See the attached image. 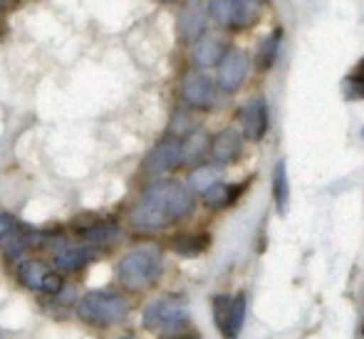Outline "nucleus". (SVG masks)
<instances>
[{"label":"nucleus","mask_w":364,"mask_h":339,"mask_svg":"<svg viewBox=\"0 0 364 339\" xmlns=\"http://www.w3.org/2000/svg\"><path fill=\"white\" fill-rule=\"evenodd\" d=\"M193 210V196L181 181H154L141 191L132 208L129 223L136 230H161L176 220H183Z\"/></svg>","instance_id":"1"},{"label":"nucleus","mask_w":364,"mask_h":339,"mask_svg":"<svg viewBox=\"0 0 364 339\" xmlns=\"http://www.w3.org/2000/svg\"><path fill=\"white\" fill-rule=\"evenodd\" d=\"M144 325L146 330L156 332L161 337H178L186 332L188 310L181 297H173V295L156 297V300H151L146 305Z\"/></svg>","instance_id":"2"},{"label":"nucleus","mask_w":364,"mask_h":339,"mask_svg":"<svg viewBox=\"0 0 364 339\" xmlns=\"http://www.w3.org/2000/svg\"><path fill=\"white\" fill-rule=\"evenodd\" d=\"M117 275H119L122 285L132 287V290H141L161 275V253L154 245H141L136 250H129L117 265Z\"/></svg>","instance_id":"3"},{"label":"nucleus","mask_w":364,"mask_h":339,"mask_svg":"<svg viewBox=\"0 0 364 339\" xmlns=\"http://www.w3.org/2000/svg\"><path fill=\"white\" fill-rule=\"evenodd\" d=\"M127 300L122 295H114V292H87L80 302H77V315L85 322L95 327H112L117 322H122L127 317Z\"/></svg>","instance_id":"4"},{"label":"nucleus","mask_w":364,"mask_h":339,"mask_svg":"<svg viewBox=\"0 0 364 339\" xmlns=\"http://www.w3.org/2000/svg\"><path fill=\"white\" fill-rule=\"evenodd\" d=\"M208 25V0H186L178 13L176 33L181 43H196Z\"/></svg>","instance_id":"5"},{"label":"nucleus","mask_w":364,"mask_h":339,"mask_svg":"<svg viewBox=\"0 0 364 339\" xmlns=\"http://www.w3.org/2000/svg\"><path fill=\"white\" fill-rule=\"evenodd\" d=\"M181 139L168 136L164 141H159L144 158V171L151 176H161V173L173 171L176 166H181Z\"/></svg>","instance_id":"6"},{"label":"nucleus","mask_w":364,"mask_h":339,"mask_svg":"<svg viewBox=\"0 0 364 339\" xmlns=\"http://www.w3.org/2000/svg\"><path fill=\"white\" fill-rule=\"evenodd\" d=\"M181 97L193 109H211L216 104V85L201 72H188L181 82Z\"/></svg>","instance_id":"7"},{"label":"nucleus","mask_w":364,"mask_h":339,"mask_svg":"<svg viewBox=\"0 0 364 339\" xmlns=\"http://www.w3.org/2000/svg\"><path fill=\"white\" fill-rule=\"evenodd\" d=\"M248 75V55L243 50H228L218 63V87L223 92H235Z\"/></svg>","instance_id":"8"},{"label":"nucleus","mask_w":364,"mask_h":339,"mask_svg":"<svg viewBox=\"0 0 364 339\" xmlns=\"http://www.w3.org/2000/svg\"><path fill=\"white\" fill-rule=\"evenodd\" d=\"M240 124H243V134L250 141H260L268 131L270 114H268V102L263 97H253L245 102L243 112H240Z\"/></svg>","instance_id":"9"},{"label":"nucleus","mask_w":364,"mask_h":339,"mask_svg":"<svg viewBox=\"0 0 364 339\" xmlns=\"http://www.w3.org/2000/svg\"><path fill=\"white\" fill-rule=\"evenodd\" d=\"M225 53H228V48H225V43L218 35H201V38L191 45V63H193V68L206 70V68L218 65Z\"/></svg>","instance_id":"10"},{"label":"nucleus","mask_w":364,"mask_h":339,"mask_svg":"<svg viewBox=\"0 0 364 339\" xmlns=\"http://www.w3.org/2000/svg\"><path fill=\"white\" fill-rule=\"evenodd\" d=\"M208 151H211V158L216 163H230L243 151V136L235 129H223L208 144Z\"/></svg>","instance_id":"11"},{"label":"nucleus","mask_w":364,"mask_h":339,"mask_svg":"<svg viewBox=\"0 0 364 339\" xmlns=\"http://www.w3.org/2000/svg\"><path fill=\"white\" fill-rule=\"evenodd\" d=\"M95 258V250L90 245H60L53 253V265L58 272H73L85 268Z\"/></svg>","instance_id":"12"},{"label":"nucleus","mask_w":364,"mask_h":339,"mask_svg":"<svg viewBox=\"0 0 364 339\" xmlns=\"http://www.w3.org/2000/svg\"><path fill=\"white\" fill-rule=\"evenodd\" d=\"M208 18H213L218 25H223V28H233V30L255 23V20H250L233 0H208Z\"/></svg>","instance_id":"13"},{"label":"nucleus","mask_w":364,"mask_h":339,"mask_svg":"<svg viewBox=\"0 0 364 339\" xmlns=\"http://www.w3.org/2000/svg\"><path fill=\"white\" fill-rule=\"evenodd\" d=\"M48 265L40 260H23L18 265V277L23 285H28L30 290H43V282L48 277Z\"/></svg>","instance_id":"14"},{"label":"nucleus","mask_w":364,"mask_h":339,"mask_svg":"<svg viewBox=\"0 0 364 339\" xmlns=\"http://www.w3.org/2000/svg\"><path fill=\"white\" fill-rule=\"evenodd\" d=\"M243 191V186H228V183H216L203 193V203L208 208H225L228 203L235 201V196Z\"/></svg>","instance_id":"15"},{"label":"nucleus","mask_w":364,"mask_h":339,"mask_svg":"<svg viewBox=\"0 0 364 339\" xmlns=\"http://www.w3.org/2000/svg\"><path fill=\"white\" fill-rule=\"evenodd\" d=\"M208 245V235H201V233H183V235H176L173 238V250L183 258H193V255L203 253Z\"/></svg>","instance_id":"16"},{"label":"nucleus","mask_w":364,"mask_h":339,"mask_svg":"<svg viewBox=\"0 0 364 339\" xmlns=\"http://www.w3.org/2000/svg\"><path fill=\"white\" fill-rule=\"evenodd\" d=\"M117 235H119V230H117V225L112 223H95L90 225V228L82 230V238H85V243L90 245H109L117 240Z\"/></svg>","instance_id":"17"},{"label":"nucleus","mask_w":364,"mask_h":339,"mask_svg":"<svg viewBox=\"0 0 364 339\" xmlns=\"http://www.w3.org/2000/svg\"><path fill=\"white\" fill-rule=\"evenodd\" d=\"M208 136L203 134V131H191L186 139H181V158L183 163L186 161H198V158L206 154L208 149Z\"/></svg>","instance_id":"18"},{"label":"nucleus","mask_w":364,"mask_h":339,"mask_svg":"<svg viewBox=\"0 0 364 339\" xmlns=\"http://www.w3.org/2000/svg\"><path fill=\"white\" fill-rule=\"evenodd\" d=\"M273 196H275V205H278L280 213L288 210V201H290V183H288V171H285V161H278L273 173Z\"/></svg>","instance_id":"19"},{"label":"nucleus","mask_w":364,"mask_h":339,"mask_svg":"<svg viewBox=\"0 0 364 339\" xmlns=\"http://www.w3.org/2000/svg\"><path fill=\"white\" fill-rule=\"evenodd\" d=\"M188 183H191L193 191L198 193H206L211 186H216L220 183V171L216 166H198L191 171V176H188Z\"/></svg>","instance_id":"20"},{"label":"nucleus","mask_w":364,"mask_h":339,"mask_svg":"<svg viewBox=\"0 0 364 339\" xmlns=\"http://www.w3.org/2000/svg\"><path fill=\"white\" fill-rule=\"evenodd\" d=\"M243 320H245V295H235L233 302H230V317H228V327H225L223 337L238 339Z\"/></svg>","instance_id":"21"},{"label":"nucleus","mask_w":364,"mask_h":339,"mask_svg":"<svg viewBox=\"0 0 364 339\" xmlns=\"http://www.w3.org/2000/svg\"><path fill=\"white\" fill-rule=\"evenodd\" d=\"M0 248L5 250V255H8V258H20L25 250L33 248V235L20 233V230H13V233L3 240V245H0Z\"/></svg>","instance_id":"22"},{"label":"nucleus","mask_w":364,"mask_h":339,"mask_svg":"<svg viewBox=\"0 0 364 339\" xmlns=\"http://www.w3.org/2000/svg\"><path fill=\"white\" fill-rule=\"evenodd\" d=\"M345 95L347 99H364V60L357 63V68L345 77Z\"/></svg>","instance_id":"23"},{"label":"nucleus","mask_w":364,"mask_h":339,"mask_svg":"<svg viewBox=\"0 0 364 339\" xmlns=\"http://www.w3.org/2000/svg\"><path fill=\"white\" fill-rule=\"evenodd\" d=\"M280 30H275L273 35H268L265 38V43L260 45V53H258V63H260V68L263 70H268L270 65L275 63V58H278V48H280Z\"/></svg>","instance_id":"24"},{"label":"nucleus","mask_w":364,"mask_h":339,"mask_svg":"<svg viewBox=\"0 0 364 339\" xmlns=\"http://www.w3.org/2000/svg\"><path fill=\"white\" fill-rule=\"evenodd\" d=\"M230 302H233V297H230V295H216V297H213V320H216L220 332H225V327H228Z\"/></svg>","instance_id":"25"},{"label":"nucleus","mask_w":364,"mask_h":339,"mask_svg":"<svg viewBox=\"0 0 364 339\" xmlns=\"http://www.w3.org/2000/svg\"><path fill=\"white\" fill-rule=\"evenodd\" d=\"M63 275L60 272H55V270H50L48 272V277H45V282H43V292H48V295H58V292H63Z\"/></svg>","instance_id":"26"},{"label":"nucleus","mask_w":364,"mask_h":339,"mask_svg":"<svg viewBox=\"0 0 364 339\" xmlns=\"http://www.w3.org/2000/svg\"><path fill=\"white\" fill-rule=\"evenodd\" d=\"M233 3L238 5V8L243 10V13L248 15L250 20H255V18H258L260 8H263V0H233Z\"/></svg>","instance_id":"27"},{"label":"nucleus","mask_w":364,"mask_h":339,"mask_svg":"<svg viewBox=\"0 0 364 339\" xmlns=\"http://www.w3.org/2000/svg\"><path fill=\"white\" fill-rule=\"evenodd\" d=\"M15 230V220L10 213H0V243H3L5 238H8L10 233Z\"/></svg>","instance_id":"28"},{"label":"nucleus","mask_w":364,"mask_h":339,"mask_svg":"<svg viewBox=\"0 0 364 339\" xmlns=\"http://www.w3.org/2000/svg\"><path fill=\"white\" fill-rule=\"evenodd\" d=\"M161 3H171V0H161Z\"/></svg>","instance_id":"29"},{"label":"nucleus","mask_w":364,"mask_h":339,"mask_svg":"<svg viewBox=\"0 0 364 339\" xmlns=\"http://www.w3.org/2000/svg\"><path fill=\"white\" fill-rule=\"evenodd\" d=\"M0 8H3V0H0Z\"/></svg>","instance_id":"30"},{"label":"nucleus","mask_w":364,"mask_h":339,"mask_svg":"<svg viewBox=\"0 0 364 339\" xmlns=\"http://www.w3.org/2000/svg\"><path fill=\"white\" fill-rule=\"evenodd\" d=\"M122 339H132V337H122Z\"/></svg>","instance_id":"31"},{"label":"nucleus","mask_w":364,"mask_h":339,"mask_svg":"<svg viewBox=\"0 0 364 339\" xmlns=\"http://www.w3.org/2000/svg\"><path fill=\"white\" fill-rule=\"evenodd\" d=\"M362 139H364V129H362Z\"/></svg>","instance_id":"32"}]
</instances>
